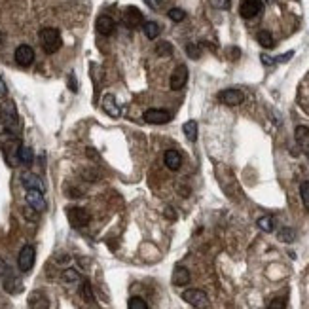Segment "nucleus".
I'll return each instance as SVG.
<instances>
[{
    "instance_id": "obj_1",
    "label": "nucleus",
    "mask_w": 309,
    "mask_h": 309,
    "mask_svg": "<svg viewBox=\"0 0 309 309\" xmlns=\"http://www.w3.org/2000/svg\"><path fill=\"white\" fill-rule=\"evenodd\" d=\"M0 144H2V152H4V158L6 163L10 167H15L19 163V148H21V139L19 135L10 133V131H4L0 135Z\"/></svg>"
},
{
    "instance_id": "obj_2",
    "label": "nucleus",
    "mask_w": 309,
    "mask_h": 309,
    "mask_svg": "<svg viewBox=\"0 0 309 309\" xmlns=\"http://www.w3.org/2000/svg\"><path fill=\"white\" fill-rule=\"evenodd\" d=\"M0 122L6 127V131L19 135V114L13 101H4L0 105Z\"/></svg>"
},
{
    "instance_id": "obj_3",
    "label": "nucleus",
    "mask_w": 309,
    "mask_h": 309,
    "mask_svg": "<svg viewBox=\"0 0 309 309\" xmlns=\"http://www.w3.org/2000/svg\"><path fill=\"white\" fill-rule=\"evenodd\" d=\"M38 38H40V44H42L46 54H55V52H59L61 46H63L61 32L57 31V29H54V27H46V29H42L40 34H38Z\"/></svg>"
},
{
    "instance_id": "obj_4",
    "label": "nucleus",
    "mask_w": 309,
    "mask_h": 309,
    "mask_svg": "<svg viewBox=\"0 0 309 309\" xmlns=\"http://www.w3.org/2000/svg\"><path fill=\"white\" fill-rule=\"evenodd\" d=\"M182 300L195 309L209 308V296H207L203 290H199V288H188V290H184V292H182Z\"/></svg>"
},
{
    "instance_id": "obj_5",
    "label": "nucleus",
    "mask_w": 309,
    "mask_h": 309,
    "mask_svg": "<svg viewBox=\"0 0 309 309\" xmlns=\"http://www.w3.org/2000/svg\"><path fill=\"white\" fill-rule=\"evenodd\" d=\"M66 218H68L70 226L76 228V230L85 228V226L89 224V220H91L89 213L85 209H82V207H70V209H66Z\"/></svg>"
},
{
    "instance_id": "obj_6",
    "label": "nucleus",
    "mask_w": 309,
    "mask_h": 309,
    "mask_svg": "<svg viewBox=\"0 0 309 309\" xmlns=\"http://www.w3.org/2000/svg\"><path fill=\"white\" fill-rule=\"evenodd\" d=\"M144 122L146 124H152V125H163V124H169L173 116H171V112L167 110H161V108H148L144 114Z\"/></svg>"
},
{
    "instance_id": "obj_7",
    "label": "nucleus",
    "mask_w": 309,
    "mask_h": 309,
    "mask_svg": "<svg viewBox=\"0 0 309 309\" xmlns=\"http://www.w3.org/2000/svg\"><path fill=\"white\" fill-rule=\"evenodd\" d=\"M34 258H36V250L32 245H25L19 250V256H17V266L21 269L23 273L31 271L32 266H34Z\"/></svg>"
},
{
    "instance_id": "obj_8",
    "label": "nucleus",
    "mask_w": 309,
    "mask_h": 309,
    "mask_svg": "<svg viewBox=\"0 0 309 309\" xmlns=\"http://www.w3.org/2000/svg\"><path fill=\"white\" fill-rule=\"evenodd\" d=\"M218 101L224 103L228 107H237L245 101V93L241 89H235V87H230V89H222L218 93Z\"/></svg>"
},
{
    "instance_id": "obj_9",
    "label": "nucleus",
    "mask_w": 309,
    "mask_h": 309,
    "mask_svg": "<svg viewBox=\"0 0 309 309\" xmlns=\"http://www.w3.org/2000/svg\"><path fill=\"white\" fill-rule=\"evenodd\" d=\"M186 82H188V66L186 64H179L173 70V74H171L169 87L173 91H179V89H182L186 85Z\"/></svg>"
},
{
    "instance_id": "obj_10",
    "label": "nucleus",
    "mask_w": 309,
    "mask_h": 309,
    "mask_svg": "<svg viewBox=\"0 0 309 309\" xmlns=\"http://www.w3.org/2000/svg\"><path fill=\"white\" fill-rule=\"evenodd\" d=\"M262 10H264L262 0H243L241 8H239V13H241L243 19H252L258 13H262Z\"/></svg>"
},
{
    "instance_id": "obj_11",
    "label": "nucleus",
    "mask_w": 309,
    "mask_h": 309,
    "mask_svg": "<svg viewBox=\"0 0 309 309\" xmlns=\"http://www.w3.org/2000/svg\"><path fill=\"white\" fill-rule=\"evenodd\" d=\"M124 21L127 27L131 29H139L140 25H144V15H142V11L139 8H135V6H129L125 8L124 11Z\"/></svg>"
},
{
    "instance_id": "obj_12",
    "label": "nucleus",
    "mask_w": 309,
    "mask_h": 309,
    "mask_svg": "<svg viewBox=\"0 0 309 309\" xmlns=\"http://www.w3.org/2000/svg\"><path fill=\"white\" fill-rule=\"evenodd\" d=\"M25 199H27V205L32 207L34 211H38V213H44L48 209V203L44 199V193L38 192V190H27Z\"/></svg>"
},
{
    "instance_id": "obj_13",
    "label": "nucleus",
    "mask_w": 309,
    "mask_h": 309,
    "mask_svg": "<svg viewBox=\"0 0 309 309\" xmlns=\"http://www.w3.org/2000/svg\"><path fill=\"white\" fill-rule=\"evenodd\" d=\"M32 61H34V50L31 46H27V44L17 46V50H15V63L19 66H31Z\"/></svg>"
},
{
    "instance_id": "obj_14",
    "label": "nucleus",
    "mask_w": 309,
    "mask_h": 309,
    "mask_svg": "<svg viewBox=\"0 0 309 309\" xmlns=\"http://www.w3.org/2000/svg\"><path fill=\"white\" fill-rule=\"evenodd\" d=\"M21 182L27 190H38V192H42V193H44V190H46L42 179H40L38 175H34V173H25L21 177Z\"/></svg>"
},
{
    "instance_id": "obj_15",
    "label": "nucleus",
    "mask_w": 309,
    "mask_h": 309,
    "mask_svg": "<svg viewBox=\"0 0 309 309\" xmlns=\"http://www.w3.org/2000/svg\"><path fill=\"white\" fill-rule=\"evenodd\" d=\"M294 137H296V142H298L300 150L309 158V127L298 125L296 131H294Z\"/></svg>"
},
{
    "instance_id": "obj_16",
    "label": "nucleus",
    "mask_w": 309,
    "mask_h": 309,
    "mask_svg": "<svg viewBox=\"0 0 309 309\" xmlns=\"http://www.w3.org/2000/svg\"><path fill=\"white\" fill-rule=\"evenodd\" d=\"M114 29H116V23H114V19L110 15H99L97 17V31H99V34L110 36L114 32Z\"/></svg>"
},
{
    "instance_id": "obj_17",
    "label": "nucleus",
    "mask_w": 309,
    "mask_h": 309,
    "mask_svg": "<svg viewBox=\"0 0 309 309\" xmlns=\"http://www.w3.org/2000/svg\"><path fill=\"white\" fill-rule=\"evenodd\" d=\"M103 110L107 112L110 118H120L122 116V108L116 103L114 95H105L103 97Z\"/></svg>"
},
{
    "instance_id": "obj_18",
    "label": "nucleus",
    "mask_w": 309,
    "mask_h": 309,
    "mask_svg": "<svg viewBox=\"0 0 309 309\" xmlns=\"http://www.w3.org/2000/svg\"><path fill=\"white\" fill-rule=\"evenodd\" d=\"M29 308L31 309H50V300L44 292H32L29 296Z\"/></svg>"
},
{
    "instance_id": "obj_19",
    "label": "nucleus",
    "mask_w": 309,
    "mask_h": 309,
    "mask_svg": "<svg viewBox=\"0 0 309 309\" xmlns=\"http://www.w3.org/2000/svg\"><path fill=\"white\" fill-rule=\"evenodd\" d=\"M163 161H165V167H167V169L179 171L182 165V156L177 150H167L165 156H163Z\"/></svg>"
},
{
    "instance_id": "obj_20",
    "label": "nucleus",
    "mask_w": 309,
    "mask_h": 309,
    "mask_svg": "<svg viewBox=\"0 0 309 309\" xmlns=\"http://www.w3.org/2000/svg\"><path fill=\"white\" fill-rule=\"evenodd\" d=\"M190 283V271L184 266H177L173 271V285L175 287H186Z\"/></svg>"
},
{
    "instance_id": "obj_21",
    "label": "nucleus",
    "mask_w": 309,
    "mask_h": 309,
    "mask_svg": "<svg viewBox=\"0 0 309 309\" xmlns=\"http://www.w3.org/2000/svg\"><path fill=\"white\" fill-rule=\"evenodd\" d=\"M182 131L186 135V139L190 142H195L197 140V122L195 120H188L184 125H182Z\"/></svg>"
},
{
    "instance_id": "obj_22",
    "label": "nucleus",
    "mask_w": 309,
    "mask_h": 309,
    "mask_svg": "<svg viewBox=\"0 0 309 309\" xmlns=\"http://www.w3.org/2000/svg\"><path fill=\"white\" fill-rule=\"evenodd\" d=\"M142 31H144V34H146L148 40H156V38L160 36L161 27L156 21H146L144 25H142Z\"/></svg>"
},
{
    "instance_id": "obj_23",
    "label": "nucleus",
    "mask_w": 309,
    "mask_h": 309,
    "mask_svg": "<svg viewBox=\"0 0 309 309\" xmlns=\"http://www.w3.org/2000/svg\"><path fill=\"white\" fill-rule=\"evenodd\" d=\"M4 288H6V292H10V294H17V292L23 290V285L17 277H11L10 275V277L4 279Z\"/></svg>"
},
{
    "instance_id": "obj_24",
    "label": "nucleus",
    "mask_w": 309,
    "mask_h": 309,
    "mask_svg": "<svg viewBox=\"0 0 309 309\" xmlns=\"http://www.w3.org/2000/svg\"><path fill=\"white\" fill-rule=\"evenodd\" d=\"M256 40H258V44H260L262 48H266V50H269V48L275 46V40H273V36H271V32L269 31H258Z\"/></svg>"
},
{
    "instance_id": "obj_25",
    "label": "nucleus",
    "mask_w": 309,
    "mask_h": 309,
    "mask_svg": "<svg viewBox=\"0 0 309 309\" xmlns=\"http://www.w3.org/2000/svg\"><path fill=\"white\" fill-rule=\"evenodd\" d=\"M256 224H258V228H260L262 232L269 234V232L275 230V218H273V216H260Z\"/></svg>"
},
{
    "instance_id": "obj_26",
    "label": "nucleus",
    "mask_w": 309,
    "mask_h": 309,
    "mask_svg": "<svg viewBox=\"0 0 309 309\" xmlns=\"http://www.w3.org/2000/svg\"><path fill=\"white\" fill-rule=\"evenodd\" d=\"M80 294H82V298H84L87 304H93V302H95V296H93V288H91V283H89V281H82Z\"/></svg>"
},
{
    "instance_id": "obj_27",
    "label": "nucleus",
    "mask_w": 309,
    "mask_h": 309,
    "mask_svg": "<svg viewBox=\"0 0 309 309\" xmlns=\"http://www.w3.org/2000/svg\"><path fill=\"white\" fill-rule=\"evenodd\" d=\"M277 237H279V241H283V243H294L296 232H294L292 228H283V230L277 234Z\"/></svg>"
},
{
    "instance_id": "obj_28",
    "label": "nucleus",
    "mask_w": 309,
    "mask_h": 309,
    "mask_svg": "<svg viewBox=\"0 0 309 309\" xmlns=\"http://www.w3.org/2000/svg\"><path fill=\"white\" fill-rule=\"evenodd\" d=\"M32 160H34V156H32L31 146H25V144H21V148H19V161H23L25 165H31Z\"/></svg>"
},
{
    "instance_id": "obj_29",
    "label": "nucleus",
    "mask_w": 309,
    "mask_h": 309,
    "mask_svg": "<svg viewBox=\"0 0 309 309\" xmlns=\"http://www.w3.org/2000/svg\"><path fill=\"white\" fill-rule=\"evenodd\" d=\"M300 197H302L304 207L309 211V181H304L300 184Z\"/></svg>"
},
{
    "instance_id": "obj_30",
    "label": "nucleus",
    "mask_w": 309,
    "mask_h": 309,
    "mask_svg": "<svg viewBox=\"0 0 309 309\" xmlns=\"http://www.w3.org/2000/svg\"><path fill=\"white\" fill-rule=\"evenodd\" d=\"M167 15H169L171 21H175V23H181L186 19V11L182 10V8H171Z\"/></svg>"
},
{
    "instance_id": "obj_31",
    "label": "nucleus",
    "mask_w": 309,
    "mask_h": 309,
    "mask_svg": "<svg viewBox=\"0 0 309 309\" xmlns=\"http://www.w3.org/2000/svg\"><path fill=\"white\" fill-rule=\"evenodd\" d=\"M156 54L160 57H171L173 55V46L169 42H160L156 46Z\"/></svg>"
},
{
    "instance_id": "obj_32",
    "label": "nucleus",
    "mask_w": 309,
    "mask_h": 309,
    "mask_svg": "<svg viewBox=\"0 0 309 309\" xmlns=\"http://www.w3.org/2000/svg\"><path fill=\"white\" fill-rule=\"evenodd\" d=\"M63 281L64 283H80V273L72 267H68L63 271Z\"/></svg>"
},
{
    "instance_id": "obj_33",
    "label": "nucleus",
    "mask_w": 309,
    "mask_h": 309,
    "mask_svg": "<svg viewBox=\"0 0 309 309\" xmlns=\"http://www.w3.org/2000/svg\"><path fill=\"white\" fill-rule=\"evenodd\" d=\"M127 308L129 309H148V304L140 298V296H133V298H129Z\"/></svg>"
},
{
    "instance_id": "obj_34",
    "label": "nucleus",
    "mask_w": 309,
    "mask_h": 309,
    "mask_svg": "<svg viewBox=\"0 0 309 309\" xmlns=\"http://www.w3.org/2000/svg\"><path fill=\"white\" fill-rule=\"evenodd\" d=\"M186 54H188V57L190 59H199L201 57V48L197 46V44H186Z\"/></svg>"
},
{
    "instance_id": "obj_35",
    "label": "nucleus",
    "mask_w": 309,
    "mask_h": 309,
    "mask_svg": "<svg viewBox=\"0 0 309 309\" xmlns=\"http://www.w3.org/2000/svg\"><path fill=\"white\" fill-rule=\"evenodd\" d=\"M267 309H287V298H283V296L273 298L271 302H269Z\"/></svg>"
},
{
    "instance_id": "obj_36",
    "label": "nucleus",
    "mask_w": 309,
    "mask_h": 309,
    "mask_svg": "<svg viewBox=\"0 0 309 309\" xmlns=\"http://www.w3.org/2000/svg\"><path fill=\"white\" fill-rule=\"evenodd\" d=\"M23 216H25L29 222H36V220H38V216H40V213H38V211H34L32 207L27 205V207L23 209Z\"/></svg>"
},
{
    "instance_id": "obj_37",
    "label": "nucleus",
    "mask_w": 309,
    "mask_h": 309,
    "mask_svg": "<svg viewBox=\"0 0 309 309\" xmlns=\"http://www.w3.org/2000/svg\"><path fill=\"white\" fill-rule=\"evenodd\" d=\"M209 2L216 10H230V6H232V0H209Z\"/></svg>"
},
{
    "instance_id": "obj_38",
    "label": "nucleus",
    "mask_w": 309,
    "mask_h": 309,
    "mask_svg": "<svg viewBox=\"0 0 309 309\" xmlns=\"http://www.w3.org/2000/svg\"><path fill=\"white\" fill-rule=\"evenodd\" d=\"M163 214H165V218H169V220H177V213H175V209L173 207H165V211H163Z\"/></svg>"
},
{
    "instance_id": "obj_39",
    "label": "nucleus",
    "mask_w": 309,
    "mask_h": 309,
    "mask_svg": "<svg viewBox=\"0 0 309 309\" xmlns=\"http://www.w3.org/2000/svg\"><path fill=\"white\" fill-rule=\"evenodd\" d=\"M6 95H8V87H6L4 80H2V76H0V99H4Z\"/></svg>"
},
{
    "instance_id": "obj_40",
    "label": "nucleus",
    "mask_w": 309,
    "mask_h": 309,
    "mask_svg": "<svg viewBox=\"0 0 309 309\" xmlns=\"http://www.w3.org/2000/svg\"><path fill=\"white\" fill-rule=\"evenodd\" d=\"M68 87H70L72 91H78V85H76V78H74V74L68 76Z\"/></svg>"
},
{
    "instance_id": "obj_41",
    "label": "nucleus",
    "mask_w": 309,
    "mask_h": 309,
    "mask_svg": "<svg viewBox=\"0 0 309 309\" xmlns=\"http://www.w3.org/2000/svg\"><path fill=\"white\" fill-rule=\"evenodd\" d=\"M260 59H262V63L267 64V66H269V64H275V59H273V57H267V55H260Z\"/></svg>"
},
{
    "instance_id": "obj_42",
    "label": "nucleus",
    "mask_w": 309,
    "mask_h": 309,
    "mask_svg": "<svg viewBox=\"0 0 309 309\" xmlns=\"http://www.w3.org/2000/svg\"><path fill=\"white\" fill-rule=\"evenodd\" d=\"M2 40H4V34L0 32V46H2Z\"/></svg>"
},
{
    "instance_id": "obj_43",
    "label": "nucleus",
    "mask_w": 309,
    "mask_h": 309,
    "mask_svg": "<svg viewBox=\"0 0 309 309\" xmlns=\"http://www.w3.org/2000/svg\"><path fill=\"white\" fill-rule=\"evenodd\" d=\"M266 2H267V4H271V2H273V0H266Z\"/></svg>"
}]
</instances>
